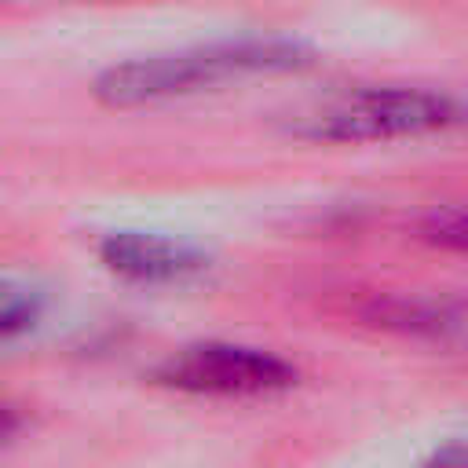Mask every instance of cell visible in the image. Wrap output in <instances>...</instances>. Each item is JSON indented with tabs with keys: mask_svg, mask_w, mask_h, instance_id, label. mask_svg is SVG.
<instances>
[{
	"mask_svg": "<svg viewBox=\"0 0 468 468\" xmlns=\"http://www.w3.org/2000/svg\"><path fill=\"white\" fill-rule=\"evenodd\" d=\"M318 66V51L292 37H234L165 55L113 62L95 80V99L113 110L186 99L241 77H282Z\"/></svg>",
	"mask_w": 468,
	"mask_h": 468,
	"instance_id": "cell-1",
	"label": "cell"
},
{
	"mask_svg": "<svg viewBox=\"0 0 468 468\" xmlns=\"http://www.w3.org/2000/svg\"><path fill=\"white\" fill-rule=\"evenodd\" d=\"M468 124V106L435 88H358L322 102L311 113H300L289 132L307 143H391L442 135Z\"/></svg>",
	"mask_w": 468,
	"mask_h": 468,
	"instance_id": "cell-2",
	"label": "cell"
},
{
	"mask_svg": "<svg viewBox=\"0 0 468 468\" xmlns=\"http://www.w3.org/2000/svg\"><path fill=\"white\" fill-rule=\"evenodd\" d=\"M154 384L183 395L216 399H256L289 391L296 384V366L274 351L230 340H201L172 351L154 366Z\"/></svg>",
	"mask_w": 468,
	"mask_h": 468,
	"instance_id": "cell-3",
	"label": "cell"
},
{
	"mask_svg": "<svg viewBox=\"0 0 468 468\" xmlns=\"http://www.w3.org/2000/svg\"><path fill=\"white\" fill-rule=\"evenodd\" d=\"M99 260L110 274L135 285H179L208 271V252L143 230H113L99 241Z\"/></svg>",
	"mask_w": 468,
	"mask_h": 468,
	"instance_id": "cell-4",
	"label": "cell"
},
{
	"mask_svg": "<svg viewBox=\"0 0 468 468\" xmlns=\"http://www.w3.org/2000/svg\"><path fill=\"white\" fill-rule=\"evenodd\" d=\"M44 314V296L15 278H0V344L29 333Z\"/></svg>",
	"mask_w": 468,
	"mask_h": 468,
	"instance_id": "cell-5",
	"label": "cell"
},
{
	"mask_svg": "<svg viewBox=\"0 0 468 468\" xmlns=\"http://www.w3.org/2000/svg\"><path fill=\"white\" fill-rule=\"evenodd\" d=\"M420 234H424V241H431V245L468 252V208H442V212H431V216L424 219Z\"/></svg>",
	"mask_w": 468,
	"mask_h": 468,
	"instance_id": "cell-6",
	"label": "cell"
},
{
	"mask_svg": "<svg viewBox=\"0 0 468 468\" xmlns=\"http://www.w3.org/2000/svg\"><path fill=\"white\" fill-rule=\"evenodd\" d=\"M18 424H22L18 410H15V406H7V402H0V442H4V439H11V435L18 431Z\"/></svg>",
	"mask_w": 468,
	"mask_h": 468,
	"instance_id": "cell-7",
	"label": "cell"
},
{
	"mask_svg": "<svg viewBox=\"0 0 468 468\" xmlns=\"http://www.w3.org/2000/svg\"><path fill=\"white\" fill-rule=\"evenodd\" d=\"M428 468H468V461H464V453L457 446H446L442 453H435V461Z\"/></svg>",
	"mask_w": 468,
	"mask_h": 468,
	"instance_id": "cell-8",
	"label": "cell"
}]
</instances>
